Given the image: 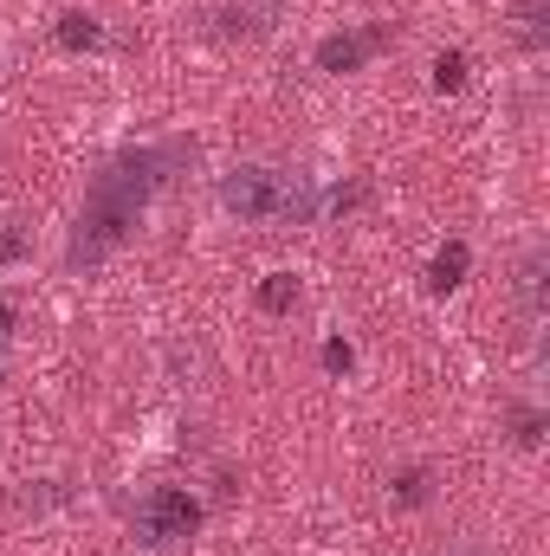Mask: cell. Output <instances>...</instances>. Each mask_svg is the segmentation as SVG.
I'll return each instance as SVG.
<instances>
[{
    "label": "cell",
    "mask_w": 550,
    "mask_h": 556,
    "mask_svg": "<svg viewBox=\"0 0 550 556\" xmlns=\"http://www.w3.org/2000/svg\"><path fill=\"white\" fill-rule=\"evenodd\" d=\"M466 85V52H440L434 59V91H460Z\"/></svg>",
    "instance_id": "10"
},
{
    "label": "cell",
    "mask_w": 550,
    "mask_h": 556,
    "mask_svg": "<svg viewBox=\"0 0 550 556\" xmlns=\"http://www.w3.org/2000/svg\"><path fill=\"white\" fill-rule=\"evenodd\" d=\"M324 369H330V376H350V369H357V350H350L343 337H330V343H324Z\"/></svg>",
    "instance_id": "12"
},
{
    "label": "cell",
    "mask_w": 550,
    "mask_h": 556,
    "mask_svg": "<svg viewBox=\"0 0 550 556\" xmlns=\"http://www.w3.org/2000/svg\"><path fill=\"white\" fill-rule=\"evenodd\" d=\"M52 33H59V46H65V52H91V46H104V26H98L91 13H59V26H52Z\"/></svg>",
    "instance_id": "7"
},
{
    "label": "cell",
    "mask_w": 550,
    "mask_h": 556,
    "mask_svg": "<svg viewBox=\"0 0 550 556\" xmlns=\"http://www.w3.org/2000/svg\"><path fill=\"white\" fill-rule=\"evenodd\" d=\"M168 155H175V149H130V155H117L111 168L91 175L85 207H78V227H72V247H65V266H72V273L91 278L130 233H137L149 194L162 188Z\"/></svg>",
    "instance_id": "1"
},
{
    "label": "cell",
    "mask_w": 550,
    "mask_h": 556,
    "mask_svg": "<svg viewBox=\"0 0 550 556\" xmlns=\"http://www.w3.org/2000/svg\"><path fill=\"white\" fill-rule=\"evenodd\" d=\"M389 46V26L376 20V26H350V33H330V39H317V72H357L370 52H383Z\"/></svg>",
    "instance_id": "4"
},
{
    "label": "cell",
    "mask_w": 550,
    "mask_h": 556,
    "mask_svg": "<svg viewBox=\"0 0 550 556\" xmlns=\"http://www.w3.org/2000/svg\"><path fill=\"white\" fill-rule=\"evenodd\" d=\"M396 498L402 505H427V472H402L396 479Z\"/></svg>",
    "instance_id": "14"
},
{
    "label": "cell",
    "mask_w": 550,
    "mask_h": 556,
    "mask_svg": "<svg viewBox=\"0 0 550 556\" xmlns=\"http://www.w3.org/2000/svg\"><path fill=\"white\" fill-rule=\"evenodd\" d=\"M466 266H473V253H466V240H447V247L434 253V266H427V285H434V291H453V285L466 278Z\"/></svg>",
    "instance_id": "6"
},
{
    "label": "cell",
    "mask_w": 550,
    "mask_h": 556,
    "mask_svg": "<svg viewBox=\"0 0 550 556\" xmlns=\"http://www.w3.org/2000/svg\"><path fill=\"white\" fill-rule=\"evenodd\" d=\"M311 220H317V188L291 175V181H285V201H278V220H273V227H311Z\"/></svg>",
    "instance_id": "5"
},
{
    "label": "cell",
    "mask_w": 550,
    "mask_h": 556,
    "mask_svg": "<svg viewBox=\"0 0 550 556\" xmlns=\"http://www.w3.org/2000/svg\"><path fill=\"white\" fill-rule=\"evenodd\" d=\"M518 285H525V304H532V317H538V311H545V253H532V260H525Z\"/></svg>",
    "instance_id": "11"
},
{
    "label": "cell",
    "mask_w": 550,
    "mask_h": 556,
    "mask_svg": "<svg viewBox=\"0 0 550 556\" xmlns=\"http://www.w3.org/2000/svg\"><path fill=\"white\" fill-rule=\"evenodd\" d=\"M7 330H13V304H0V343H7Z\"/></svg>",
    "instance_id": "15"
},
{
    "label": "cell",
    "mask_w": 550,
    "mask_h": 556,
    "mask_svg": "<svg viewBox=\"0 0 550 556\" xmlns=\"http://www.w3.org/2000/svg\"><path fill=\"white\" fill-rule=\"evenodd\" d=\"M201 498L195 492H182V485H149L137 505V531L142 544H155V551H168V544H188L195 531H201Z\"/></svg>",
    "instance_id": "3"
},
{
    "label": "cell",
    "mask_w": 550,
    "mask_h": 556,
    "mask_svg": "<svg viewBox=\"0 0 550 556\" xmlns=\"http://www.w3.org/2000/svg\"><path fill=\"white\" fill-rule=\"evenodd\" d=\"M291 304H298V278H291V273H266V278H260V311L285 317Z\"/></svg>",
    "instance_id": "8"
},
{
    "label": "cell",
    "mask_w": 550,
    "mask_h": 556,
    "mask_svg": "<svg viewBox=\"0 0 550 556\" xmlns=\"http://www.w3.org/2000/svg\"><path fill=\"white\" fill-rule=\"evenodd\" d=\"M278 201H285V175L266 168V162H240L221 175V207L240 220V227H273Z\"/></svg>",
    "instance_id": "2"
},
{
    "label": "cell",
    "mask_w": 550,
    "mask_h": 556,
    "mask_svg": "<svg viewBox=\"0 0 550 556\" xmlns=\"http://www.w3.org/2000/svg\"><path fill=\"white\" fill-rule=\"evenodd\" d=\"M512 427H518V433H512L518 446H538V440H545V415H538V408H518V420H512Z\"/></svg>",
    "instance_id": "13"
},
{
    "label": "cell",
    "mask_w": 550,
    "mask_h": 556,
    "mask_svg": "<svg viewBox=\"0 0 550 556\" xmlns=\"http://www.w3.org/2000/svg\"><path fill=\"white\" fill-rule=\"evenodd\" d=\"M518 39H525V52H545V0L518 7Z\"/></svg>",
    "instance_id": "9"
},
{
    "label": "cell",
    "mask_w": 550,
    "mask_h": 556,
    "mask_svg": "<svg viewBox=\"0 0 550 556\" xmlns=\"http://www.w3.org/2000/svg\"><path fill=\"white\" fill-rule=\"evenodd\" d=\"M0 376H7V343H0Z\"/></svg>",
    "instance_id": "16"
}]
</instances>
